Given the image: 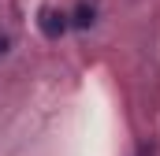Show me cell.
<instances>
[{"instance_id": "cell-1", "label": "cell", "mask_w": 160, "mask_h": 156, "mask_svg": "<svg viewBox=\"0 0 160 156\" xmlns=\"http://www.w3.org/2000/svg\"><path fill=\"white\" fill-rule=\"evenodd\" d=\"M38 26H41V34H45L48 41H56V37H63V30H67L71 22H67V15H63V11L45 7V11H41V19H38Z\"/></svg>"}, {"instance_id": "cell-2", "label": "cell", "mask_w": 160, "mask_h": 156, "mask_svg": "<svg viewBox=\"0 0 160 156\" xmlns=\"http://www.w3.org/2000/svg\"><path fill=\"white\" fill-rule=\"evenodd\" d=\"M67 19H71V26H78V30H89V26L97 22V7L82 0L78 7H75V15H67Z\"/></svg>"}, {"instance_id": "cell-3", "label": "cell", "mask_w": 160, "mask_h": 156, "mask_svg": "<svg viewBox=\"0 0 160 156\" xmlns=\"http://www.w3.org/2000/svg\"><path fill=\"white\" fill-rule=\"evenodd\" d=\"M8 48H11V37H8V34H0V56H4Z\"/></svg>"}]
</instances>
